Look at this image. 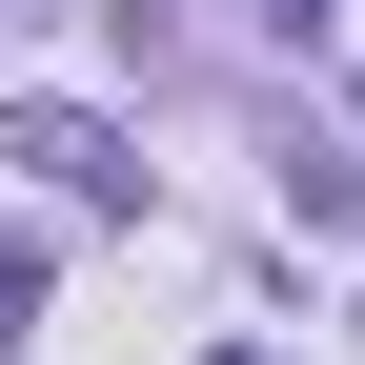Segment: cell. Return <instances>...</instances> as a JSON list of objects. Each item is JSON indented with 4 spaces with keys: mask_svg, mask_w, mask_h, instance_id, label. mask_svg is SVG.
<instances>
[{
    "mask_svg": "<svg viewBox=\"0 0 365 365\" xmlns=\"http://www.w3.org/2000/svg\"><path fill=\"white\" fill-rule=\"evenodd\" d=\"M0 163H41L61 203H122V182H143V163H122V143H102L81 102H21V122H0Z\"/></svg>",
    "mask_w": 365,
    "mask_h": 365,
    "instance_id": "1",
    "label": "cell"
},
{
    "mask_svg": "<svg viewBox=\"0 0 365 365\" xmlns=\"http://www.w3.org/2000/svg\"><path fill=\"white\" fill-rule=\"evenodd\" d=\"M304 223H345V244H365V163H304Z\"/></svg>",
    "mask_w": 365,
    "mask_h": 365,
    "instance_id": "2",
    "label": "cell"
},
{
    "mask_svg": "<svg viewBox=\"0 0 365 365\" xmlns=\"http://www.w3.org/2000/svg\"><path fill=\"white\" fill-rule=\"evenodd\" d=\"M21 304H41V244H0V325H21Z\"/></svg>",
    "mask_w": 365,
    "mask_h": 365,
    "instance_id": "3",
    "label": "cell"
},
{
    "mask_svg": "<svg viewBox=\"0 0 365 365\" xmlns=\"http://www.w3.org/2000/svg\"><path fill=\"white\" fill-rule=\"evenodd\" d=\"M264 21H284V41H304V21H325V0H264Z\"/></svg>",
    "mask_w": 365,
    "mask_h": 365,
    "instance_id": "4",
    "label": "cell"
},
{
    "mask_svg": "<svg viewBox=\"0 0 365 365\" xmlns=\"http://www.w3.org/2000/svg\"><path fill=\"white\" fill-rule=\"evenodd\" d=\"M223 365H264V345H223Z\"/></svg>",
    "mask_w": 365,
    "mask_h": 365,
    "instance_id": "5",
    "label": "cell"
}]
</instances>
